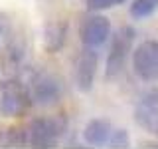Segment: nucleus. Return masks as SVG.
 <instances>
[{
  "instance_id": "nucleus-1",
  "label": "nucleus",
  "mask_w": 158,
  "mask_h": 149,
  "mask_svg": "<svg viewBox=\"0 0 158 149\" xmlns=\"http://www.w3.org/2000/svg\"><path fill=\"white\" fill-rule=\"evenodd\" d=\"M132 68L136 76L144 82L158 79V42L154 40L142 42L132 54Z\"/></svg>"
},
{
  "instance_id": "nucleus-2",
  "label": "nucleus",
  "mask_w": 158,
  "mask_h": 149,
  "mask_svg": "<svg viewBox=\"0 0 158 149\" xmlns=\"http://www.w3.org/2000/svg\"><path fill=\"white\" fill-rule=\"evenodd\" d=\"M30 103L28 92L18 82H4L0 86V111L2 115H20Z\"/></svg>"
},
{
  "instance_id": "nucleus-3",
  "label": "nucleus",
  "mask_w": 158,
  "mask_h": 149,
  "mask_svg": "<svg viewBox=\"0 0 158 149\" xmlns=\"http://www.w3.org/2000/svg\"><path fill=\"white\" fill-rule=\"evenodd\" d=\"M63 127L57 119H48V117H40L36 121L30 123L28 129V141L36 147H52L57 143L59 135H61Z\"/></svg>"
},
{
  "instance_id": "nucleus-4",
  "label": "nucleus",
  "mask_w": 158,
  "mask_h": 149,
  "mask_svg": "<svg viewBox=\"0 0 158 149\" xmlns=\"http://www.w3.org/2000/svg\"><path fill=\"white\" fill-rule=\"evenodd\" d=\"M131 44H132V30L131 28L118 30L115 36V42L111 46V52H109V58H107V76L109 78L117 76L123 70L128 58V52H131Z\"/></svg>"
},
{
  "instance_id": "nucleus-5",
  "label": "nucleus",
  "mask_w": 158,
  "mask_h": 149,
  "mask_svg": "<svg viewBox=\"0 0 158 149\" xmlns=\"http://www.w3.org/2000/svg\"><path fill=\"white\" fill-rule=\"evenodd\" d=\"M135 117L140 127L158 135V89H152L142 96V99L136 106Z\"/></svg>"
},
{
  "instance_id": "nucleus-6",
  "label": "nucleus",
  "mask_w": 158,
  "mask_h": 149,
  "mask_svg": "<svg viewBox=\"0 0 158 149\" xmlns=\"http://www.w3.org/2000/svg\"><path fill=\"white\" fill-rule=\"evenodd\" d=\"M111 34V22L105 16H91L81 26V40L89 48H97L107 42Z\"/></svg>"
},
{
  "instance_id": "nucleus-7",
  "label": "nucleus",
  "mask_w": 158,
  "mask_h": 149,
  "mask_svg": "<svg viewBox=\"0 0 158 149\" xmlns=\"http://www.w3.org/2000/svg\"><path fill=\"white\" fill-rule=\"evenodd\" d=\"M97 74V54L93 52V48H85L81 52V56L77 58V68H75V79L77 86L83 92H89L93 86V79Z\"/></svg>"
},
{
  "instance_id": "nucleus-8",
  "label": "nucleus",
  "mask_w": 158,
  "mask_h": 149,
  "mask_svg": "<svg viewBox=\"0 0 158 149\" xmlns=\"http://www.w3.org/2000/svg\"><path fill=\"white\" fill-rule=\"evenodd\" d=\"M61 96V88H59L57 79L52 76H42L34 82V102L40 106H49L56 103Z\"/></svg>"
},
{
  "instance_id": "nucleus-9",
  "label": "nucleus",
  "mask_w": 158,
  "mask_h": 149,
  "mask_svg": "<svg viewBox=\"0 0 158 149\" xmlns=\"http://www.w3.org/2000/svg\"><path fill=\"white\" fill-rule=\"evenodd\" d=\"M111 135H113V129L109 125V121L105 119H93V121L87 123L85 131H83V137L89 145H107L111 141Z\"/></svg>"
},
{
  "instance_id": "nucleus-10",
  "label": "nucleus",
  "mask_w": 158,
  "mask_h": 149,
  "mask_svg": "<svg viewBox=\"0 0 158 149\" xmlns=\"http://www.w3.org/2000/svg\"><path fill=\"white\" fill-rule=\"evenodd\" d=\"M158 8V0H135L131 4L132 18H146Z\"/></svg>"
},
{
  "instance_id": "nucleus-11",
  "label": "nucleus",
  "mask_w": 158,
  "mask_h": 149,
  "mask_svg": "<svg viewBox=\"0 0 158 149\" xmlns=\"http://www.w3.org/2000/svg\"><path fill=\"white\" fill-rule=\"evenodd\" d=\"M121 2H125V0H87V6H89V10H107Z\"/></svg>"
},
{
  "instance_id": "nucleus-12",
  "label": "nucleus",
  "mask_w": 158,
  "mask_h": 149,
  "mask_svg": "<svg viewBox=\"0 0 158 149\" xmlns=\"http://www.w3.org/2000/svg\"><path fill=\"white\" fill-rule=\"evenodd\" d=\"M109 145H113V147H127V145H128V135H127V131H123V129L113 131Z\"/></svg>"
}]
</instances>
